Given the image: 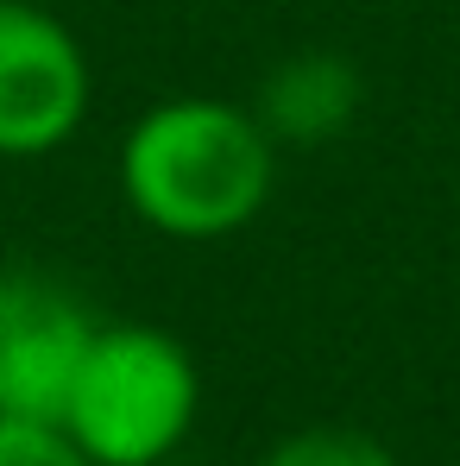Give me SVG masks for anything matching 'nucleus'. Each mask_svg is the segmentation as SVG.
I'll return each instance as SVG.
<instances>
[{"mask_svg": "<svg viewBox=\"0 0 460 466\" xmlns=\"http://www.w3.org/2000/svg\"><path fill=\"white\" fill-rule=\"evenodd\" d=\"M0 466H95L57 422H19L0 416Z\"/></svg>", "mask_w": 460, "mask_h": 466, "instance_id": "nucleus-7", "label": "nucleus"}, {"mask_svg": "<svg viewBox=\"0 0 460 466\" xmlns=\"http://www.w3.org/2000/svg\"><path fill=\"white\" fill-rule=\"evenodd\" d=\"M360 107H366V82L341 51H297L271 64L252 95V114L278 146H328L360 120Z\"/></svg>", "mask_w": 460, "mask_h": 466, "instance_id": "nucleus-5", "label": "nucleus"}, {"mask_svg": "<svg viewBox=\"0 0 460 466\" xmlns=\"http://www.w3.org/2000/svg\"><path fill=\"white\" fill-rule=\"evenodd\" d=\"M95 64L45 0H0V157L38 164L88 127Z\"/></svg>", "mask_w": 460, "mask_h": 466, "instance_id": "nucleus-3", "label": "nucleus"}, {"mask_svg": "<svg viewBox=\"0 0 460 466\" xmlns=\"http://www.w3.org/2000/svg\"><path fill=\"white\" fill-rule=\"evenodd\" d=\"M259 466H404L391 448H384L373 429H353V422H309V429H291L278 435Z\"/></svg>", "mask_w": 460, "mask_h": 466, "instance_id": "nucleus-6", "label": "nucleus"}, {"mask_svg": "<svg viewBox=\"0 0 460 466\" xmlns=\"http://www.w3.org/2000/svg\"><path fill=\"white\" fill-rule=\"evenodd\" d=\"M202 422V366L152 321H101L57 410L95 466H164Z\"/></svg>", "mask_w": 460, "mask_h": 466, "instance_id": "nucleus-2", "label": "nucleus"}, {"mask_svg": "<svg viewBox=\"0 0 460 466\" xmlns=\"http://www.w3.org/2000/svg\"><path fill=\"white\" fill-rule=\"evenodd\" d=\"M101 315L64 278L0 271V416L57 422Z\"/></svg>", "mask_w": 460, "mask_h": 466, "instance_id": "nucleus-4", "label": "nucleus"}, {"mask_svg": "<svg viewBox=\"0 0 460 466\" xmlns=\"http://www.w3.org/2000/svg\"><path fill=\"white\" fill-rule=\"evenodd\" d=\"M120 202L139 228L177 246H209L246 233L278 189V139L228 95L152 101L114 152Z\"/></svg>", "mask_w": 460, "mask_h": 466, "instance_id": "nucleus-1", "label": "nucleus"}]
</instances>
